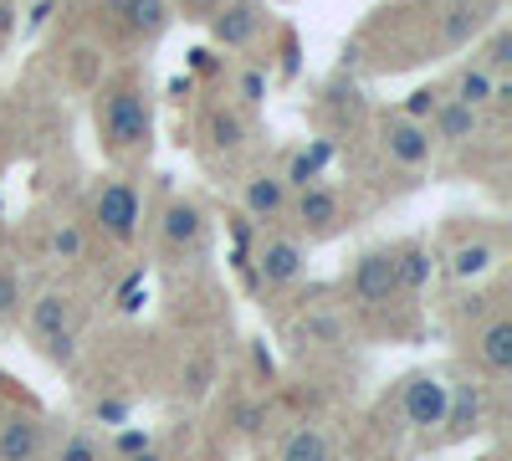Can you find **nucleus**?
Instances as JSON below:
<instances>
[{"mask_svg": "<svg viewBox=\"0 0 512 461\" xmlns=\"http://www.w3.org/2000/svg\"><path fill=\"white\" fill-rule=\"evenodd\" d=\"M482 415H487V400H482L477 385H451V395H446V415H441V426H451V436L477 431V426H482Z\"/></svg>", "mask_w": 512, "mask_h": 461, "instance_id": "8", "label": "nucleus"}, {"mask_svg": "<svg viewBox=\"0 0 512 461\" xmlns=\"http://www.w3.org/2000/svg\"><path fill=\"white\" fill-rule=\"evenodd\" d=\"M57 461H103V456H98V446H93L88 436H72V441L62 446V456H57Z\"/></svg>", "mask_w": 512, "mask_h": 461, "instance_id": "25", "label": "nucleus"}, {"mask_svg": "<svg viewBox=\"0 0 512 461\" xmlns=\"http://www.w3.org/2000/svg\"><path fill=\"white\" fill-rule=\"evenodd\" d=\"M308 333H313V339H338V323H333V318H313Z\"/></svg>", "mask_w": 512, "mask_h": 461, "instance_id": "29", "label": "nucleus"}, {"mask_svg": "<svg viewBox=\"0 0 512 461\" xmlns=\"http://www.w3.org/2000/svg\"><path fill=\"white\" fill-rule=\"evenodd\" d=\"M93 216H98V226H103L113 241H134V231H139V195H134V185H123V180L103 185Z\"/></svg>", "mask_w": 512, "mask_h": 461, "instance_id": "3", "label": "nucleus"}, {"mask_svg": "<svg viewBox=\"0 0 512 461\" xmlns=\"http://www.w3.org/2000/svg\"><path fill=\"white\" fill-rule=\"evenodd\" d=\"M67 318H72V303L62 298V292H47L36 308H31V328L41 333V339H52V333H62L67 328Z\"/></svg>", "mask_w": 512, "mask_h": 461, "instance_id": "16", "label": "nucleus"}, {"mask_svg": "<svg viewBox=\"0 0 512 461\" xmlns=\"http://www.w3.org/2000/svg\"><path fill=\"white\" fill-rule=\"evenodd\" d=\"M446 395H451V385L446 380H436V374H415V380L405 385V421L410 426H420V431H431V426H441V415H446Z\"/></svg>", "mask_w": 512, "mask_h": 461, "instance_id": "4", "label": "nucleus"}, {"mask_svg": "<svg viewBox=\"0 0 512 461\" xmlns=\"http://www.w3.org/2000/svg\"><path fill=\"white\" fill-rule=\"evenodd\" d=\"M118 16H123V26L134 31V36H154L169 21L164 0H118Z\"/></svg>", "mask_w": 512, "mask_h": 461, "instance_id": "13", "label": "nucleus"}, {"mask_svg": "<svg viewBox=\"0 0 512 461\" xmlns=\"http://www.w3.org/2000/svg\"><path fill=\"white\" fill-rule=\"evenodd\" d=\"M297 221L308 231H328L338 221V195L323 185H303V200H297Z\"/></svg>", "mask_w": 512, "mask_h": 461, "instance_id": "11", "label": "nucleus"}, {"mask_svg": "<svg viewBox=\"0 0 512 461\" xmlns=\"http://www.w3.org/2000/svg\"><path fill=\"white\" fill-rule=\"evenodd\" d=\"M477 359H482V369H492V374H507V369H512V318H497V323L482 328Z\"/></svg>", "mask_w": 512, "mask_h": 461, "instance_id": "9", "label": "nucleus"}, {"mask_svg": "<svg viewBox=\"0 0 512 461\" xmlns=\"http://www.w3.org/2000/svg\"><path fill=\"white\" fill-rule=\"evenodd\" d=\"M190 6H216V0H190Z\"/></svg>", "mask_w": 512, "mask_h": 461, "instance_id": "34", "label": "nucleus"}, {"mask_svg": "<svg viewBox=\"0 0 512 461\" xmlns=\"http://www.w3.org/2000/svg\"><path fill=\"white\" fill-rule=\"evenodd\" d=\"M6 26H11V11H6V6H0V31H6Z\"/></svg>", "mask_w": 512, "mask_h": 461, "instance_id": "33", "label": "nucleus"}, {"mask_svg": "<svg viewBox=\"0 0 512 461\" xmlns=\"http://www.w3.org/2000/svg\"><path fill=\"white\" fill-rule=\"evenodd\" d=\"M436 88H415L410 93V103H405V118H425V113H436Z\"/></svg>", "mask_w": 512, "mask_h": 461, "instance_id": "24", "label": "nucleus"}, {"mask_svg": "<svg viewBox=\"0 0 512 461\" xmlns=\"http://www.w3.org/2000/svg\"><path fill=\"white\" fill-rule=\"evenodd\" d=\"M384 154H390L395 164H425L431 159V129H420L415 118H390L384 123Z\"/></svg>", "mask_w": 512, "mask_h": 461, "instance_id": "5", "label": "nucleus"}, {"mask_svg": "<svg viewBox=\"0 0 512 461\" xmlns=\"http://www.w3.org/2000/svg\"><path fill=\"white\" fill-rule=\"evenodd\" d=\"M492 88H497V82H492V72H487V67H466V72H461V82H456L461 103H472V108H477V103H487V98H492Z\"/></svg>", "mask_w": 512, "mask_h": 461, "instance_id": "20", "label": "nucleus"}, {"mask_svg": "<svg viewBox=\"0 0 512 461\" xmlns=\"http://www.w3.org/2000/svg\"><path fill=\"white\" fill-rule=\"evenodd\" d=\"M21 303V292H16V277L11 272H0V318H6L11 308Z\"/></svg>", "mask_w": 512, "mask_h": 461, "instance_id": "27", "label": "nucleus"}, {"mask_svg": "<svg viewBox=\"0 0 512 461\" xmlns=\"http://www.w3.org/2000/svg\"><path fill=\"white\" fill-rule=\"evenodd\" d=\"M200 211H195V205H169V211H164V241L169 246H195L200 241Z\"/></svg>", "mask_w": 512, "mask_h": 461, "instance_id": "14", "label": "nucleus"}, {"mask_svg": "<svg viewBox=\"0 0 512 461\" xmlns=\"http://www.w3.org/2000/svg\"><path fill=\"white\" fill-rule=\"evenodd\" d=\"M507 62H512V36H507V31H497L492 52H487V67H507Z\"/></svg>", "mask_w": 512, "mask_h": 461, "instance_id": "26", "label": "nucleus"}, {"mask_svg": "<svg viewBox=\"0 0 512 461\" xmlns=\"http://www.w3.org/2000/svg\"><path fill=\"white\" fill-rule=\"evenodd\" d=\"M210 134H216V144H221V149H236V144H241V118L216 113V118H210Z\"/></svg>", "mask_w": 512, "mask_h": 461, "instance_id": "22", "label": "nucleus"}, {"mask_svg": "<svg viewBox=\"0 0 512 461\" xmlns=\"http://www.w3.org/2000/svg\"><path fill=\"white\" fill-rule=\"evenodd\" d=\"M103 139H108V149H118V154L149 144V103H144L139 88L108 93V103H103Z\"/></svg>", "mask_w": 512, "mask_h": 461, "instance_id": "1", "label": "nucleus"}, {"mask_svg": "<svg viewBox=\"0 0 512 461\" xmlns=\"http://www.w3.org/2000/svg\"><path fill=\"white\" fill-rule=\"evenodd\" d=\"M52 246H57V257H62V262H77V257H82V231H77V226H62Z\"/></svg>", "mask_w": 512, "mask_h": 461, "instance_id": "23", "label": "nucleus"}, {"mask_svg": "<svg viewBox=\"0 0 512 461\" xmlns=\"http://www.w3.org/2000/svg\"><path fill=\"white\" fill-rule=\"evenodd\" d=\"M256 272H262L267 287L297 282V272H303V246H297V241H267L262 257H256Z\"/></svg>", "mask_w": 512, "mask_h": 461, "instance_id": "7", "label": "nucleus"}, {"mask_svg": "<svg viewBox=\"0 0 512 461\" xmlns=\"http://www.w3.org/2000/svg\"><path fill=\"white\" fill-rule=\"evenodd\" d=\"M323 159H328V149L297 154V159H292V185H313V180H318V170H323Z\"/></svg>", "mask_w": 512, "mask_h": 461, "instance_id": "21", "label": "nucleus"}, {"mask_svg": "<svg viewBox=\"0 0 512 461\" xmlns=\"http://www.w3.org/2000/svg\"><path fill=\"white\" fill-rule=\"evenodd\" d=\"M436 134H441L446 144H466V139L477 134V108H472V103H461V98L436 103Z\"/></svg>", "mask_w": 512, "mask_h": 461, "instance_id": "10", "label": "nucleus"}, {"mask_svg": "<svg viewBox=\"0 0 512 461\" xmlns=\"http://www.w3.org/2000/svg\"><path fill=\"white\" fill-rule=\"evenodd\" d=\"M241 98L246 103H262V72H246L241 77Z\"/></svg>", "mask_w": 512, "mask_h": 461, "instance_id": "28", "label": "nucleus"}, {"mask_svg": "<svg viewBox=\"0 0 512 461\" xmlns=\"http://www.w3.org/2000/svg\"><path fill=\"white\" fill-rule=\"evenodd\" d=\"M118 446H123V451H128V456H134V451H144V446H149V441H144V436H139V431H123V436H118Z\"/></svg>", "mask_w": 512, "mask_h": 461, "instance_id": "30", "label": "nucleus"}, {"mask_svg": "<svg viewBox=\"0 0 512 461\" xmlns=\"http://www.w3.org/2000/svg\"><path fill=\"white\" fill-rule=\"evenodd\" d=\"M354 303L364 308H379V303H390L395 292H400V272H395V251H369V257H359L354 267Z\"/></svg>", "mask_w": 512, "mask_h": 461, "instance_id": "2", "label": "nucleus"}, {"mask_svg": "<svg viewBox=\"0 0 512 461\" xmlns=\"http://www.w3.org/2000/svg\"><path fill=\"white\" fill-rule=\"evenodd\" d=\"M395 272H400V292H420L425 277H431V257H425V246L395 251Z\"/></svg>", "mask_w": 512, "mask_h": 461, "instance_id": "18", "label": "nucleus"}, {"mask_svg": "<svg viewBox=\"0 0 512 461\" xmlns=\"http://www.w3.org/2000/svg\"><path fill=\"white\" fill-rule=\"evenodd\" d=\"M492 257H497V251H492L487 241H466V246H456L451 272H456V277H482V272L492 267Z\"/></svg>", "mask_w": 512, "mask_h": 461, "instance_id": "19", "label": "nucleus"}, {"mask_svg": "<svg viewBox=\"0 0 512 461\" xmlns=\"http://www.w3.org/2000/svg\"><path fill=\"white\" fill-rule=\"evenodd\" d=\"M128 461H164V456H159V451H149V446H144V451H134V456H128Z\"/></svg>", "mask_w": 512, "mask_h": 461, "instance_id": "32", "label": "nucleus"}, {"mask_svg": "<svg viewBox=\"0 0 512 461\" xmlns=\"http://www.w3.org/2000/svg\"><path fill=\"white\" fill-rule=\"evenodd\" d=\"M282 461H328V441L318 426H297L282 446Z\"/></svg>", "mask_w": 512, "mask_h": 461, "instance_id": "17", "label": "nucleus"}, {"mask_svg": "<svg viewBox=\"0 0 512 461\" xmlns=\"http://www.w3.org/2000/svg\"><path fill=\"white\" fill-rule=\"evenodd\" d=\"M282 205H287V185H282V180H272V175H256V180L246 185V211H251L256 221H272V216H282Z\"/></svg>", "mask_w": 512, "mask_h": 461, "instance_id": "12", "label": "nucleus"}, {"mask_svg": "<svg viewBox=\"0 0 512 461\" xmlns=\"http://www.w3.org/2000/svg\"><path fill=\"white\" fill-rule=\"evenodd\" d=\"M123 415H128V410H123L118 400H108V405H98V421H123Z\"/></svg>", "mask_w": 512, "mask_h": 461, "instance_id": "31", "label": "nucleus"}, {"mask_svg": "<svg viewBox=\"0 0 512 461\" xmlns=\"http://www.w3.org/2000/svg\"><path fill=\"white\" fill-rule=\"evenodd\" d=\"M41 446H47V431H41V421H31V415H11V421L0 426V461H36Z\"/></svg>", "mask_w": 512, "mask_h": 461, "instance_id": "6", "label": "nucleus"}, {"mask_svg": "<svg viewBox=\"0 0 512 461\" xmlns=\"http://www.w3.org/2000/svg\"><path fill=\"white\" fill-rule=\"evenodd\" d=\"M216 36L226 41V47H246V41L256 36V11L251 6H226L216 16Z\"/></svg>", "mask_w": 512, "mask_h": 461, "instance_id": "15", "label": "nucleus"}]
</instances>
